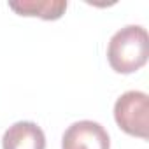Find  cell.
I'll return each instance as SVG.
<instances>
[{
  "mask_svg": "<svg viewBox=\"0 0 149 149\" xmlns=\"http://www.w3.org/2000/svg\"><path fill=\"white\" fill-rule=\"evenodd\" d=\"M61 149H111V139L100 123L83 119L65 130Z\"/></svg>",
  "mask_w": 149,
  "mask_h": 149,
  "instance_id": "3",
  "label": "cell"
},
{
  "mask_svg": "<svg viewBox=\"0 0 149 149\" xmlns=\"http://www.w3.org/2000/svg\"><path fill=\"white\" fill-rule=\"evenodd\" d=\"M114 119L128 135L147 139L149 128V97L144 91H126L114 104Z\"/></svg>",
  "mask_w": 149,
  "mask_h": 149,
  "instance_id": "2",
  "label": "cell"
},
{
  "mask_svg": "<svg viewBox=\"0 0 149 149\" xmlns=\"http://www.w3.org/2000/svg\"><path fill=\"white\" fill-rule=\"evenodd\" d=\"M149 56L147 32L140 25H126L118 30L107 46V60L118 74H133L142 68Z\"/></svg>",
  "mask_w": 149,
  "mask_h": 149,
  "instance_id": "1",
  "label": "cell"
},
{
  "mask_svg": "<svg viewBox=\"0 0 149 149\" xmlns=\"http://www.w3.org/2000/svg\"><path fill=\"white\" fill-rule=\"evenodd\" d=\"M4 149H46V135L33 121H18L11 125L2 137Z\"/></svg>",
  "mask_w": 149,
  "mask_h": 149,
  "instance_id": "4",
  "label": "cell"
},
{
  "mask_svg": "<svg viewBox=\"0 0 149 149\" xmlns=\"http://www.w3.org/2000/svg\"><path fill=\"white\" fill-rule=\"evenodd\" d=\"M67 0H13L9 7L21 16H39L42 19H58L67 11Z\"/></svg>",
  "mask_w": 149,
  "mask_h": 149,
  "instance_id": "5",
  "label": "cell"
}]
</instances>
